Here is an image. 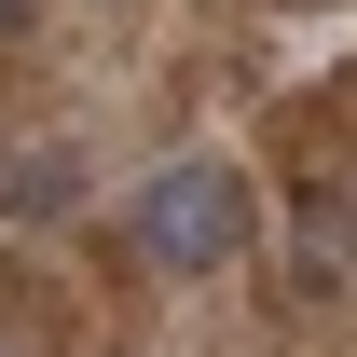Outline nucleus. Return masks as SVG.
<instances>
[{"label":"nucleus","mask_w":357,"mask_h":357,"mask_svg":"<svg viewBox=\"0 0 357 357\" xmlns=\"http://www.w3.org/2000/svg\"><path fill=\"white\" fill-rule=\"evenodd\" d=\"M234 248H248V178L220 151H178L137 178V261L151 275H220Z\"/></svg>","instance_id":"obj_1"},{"label":"nucleus","mask_w":357,"mask_h":357,"mask_svg":"<svg viewBox=\"0 0 357 357\" xmlns=\"http://www.w3.org/2000/svg\"><path fill=\"white\" fill-rule=\"evenodd\" d=\"M14 28H28V0H0V42H14Z\"/></svg>","instance_id":"obj_2"}]
</instances>
